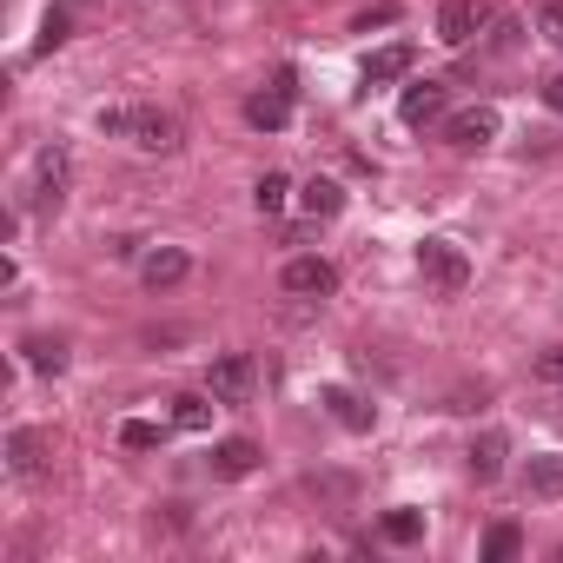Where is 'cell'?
<instances>
[{
	"instance_id": "14",
	"label": "cell",
	"mask_w": 563,
	"mask_h": 563,
	"mask_svg": "<svg viewBox=\"0 0 563 563\" xmlns=\"http://www.w3.org/2000/svg\"><path fill=\"white\" fill-rule=\"evenodd\" d=\"M523 497H537V504H556L563 497V451H537L523 464Z\"/></svg>"
},
{
	"instance_id": "29",
	"label": "cell",
	"mask_w": 563,
	"mask_h": 563,
	"mask_svg": "<svg viewBox=\"0 0 563 563\" xmlns=\"http://www.w3.org/2000/svg\"><path fill=\"white\" fill-rule=\"evenodd\" d=\"M543 107H550V113H563V74H550V80H543Z\"/></svg>"
},
{
	"instance_id": "15",
	"label": "cell",
	"mask_w": 563,
	"mask_h": 563,
	"mask_svg": "<svg viewBox=\"0 0 563 563\" xmlns=\"http://www.w3.org/2000/svg\"><path fill=\"white\" fill-rule=\"evenodd\" d=\"M252 471H258V444H252V438H225V444L212 451V477L239 484V477H252Z\"/></svg>"
},
{
	"instance_id": "6",
	"label": "cell",
	"mask_w": 563,
	"mask_h": 563,
	"mask_svg": "<svg viewBox=\"0 0 563 563\" xmlns=\"http://www.w3.org/2000/svg\"><path fill=\"white\" fill-rule=\"evenodd\" d=\"M47 457H54V431H41V424H14V431H8V464H14V477H41Z\"/></svg>"
},
{
	"instance_id": "9",
	"label": "cell",
	"mask_w": 563,
	"mask_h": 563,
	"mask_svg": "<svg viewBox=\"0 0 563 563\" xmlns=\"http://www.w3.org/2000/svg\"><path fill=\"white\" fill-rule=\"evenodd\" d=\"M60 199H67V153L47 146V153L34 159V192H27V206H34V212H60Z\"/></svg>"
},
{
	"instance_id": "10",
	"label": "cell",
	"mask_w": 563,
	"mask_h": 563,
	"mask_svg": "<svg viewBox=\"0 0 563 563\" xmlns=\"http://www.w3.org/2000/svg\"><path fill=\"white\" fill-rule=\"evenodd\" d=\"M192 272V258H186V245H153L146 258H140V286L146 292H173L179 278Z\"/></svg>"
},
{
	"instance_id": "5",
	"label": "cell",
	"mask_w": 563,
	"mask_h": 563,
	"mask_svg": "<svg viewBox=\"0 0 563 563\" xmlns=\"http://www.w3.org/2000/svg\"><path fill=\"white\" fill-rule=\"evenodd\" d=\"M278 286H286L292 299H325V292L339 286V272H332V258L306 252V258H286V272H278Z\"/></svg>"
},
{
	"instance_id": "3",
	"label": "cell",
	"mask_w": 563,
	"mask_h": 563,
	"mask_svg": "<svg viewBox=\"0 0 563 563\" xmlns=\"http://www.w3.org/2000/svg\"><path fill=\"white\" fill-rule=\"evenodd\" d=\"M418 272H424V286H438L444 299L471 286V258H464L451 239H424V245H418Z\"/></svg>"
},
{
	"instance_id": "2",
	"label": "cell",
	"mask_w": 563,
	"mask_h": 563,
	"mask_svg": "<svg viewBox=\"0 0 563 563\" xmlns=\"http://www.w3.org/2000/svg\"><path fill=\"white\" fill-rule=\"evenodd\" d=\"M292 107H299V74L278 67L272 87H258V93L245 100V120H252L258 133H286V126H292Z\"/></svg>"
},
{
	"instance_id": "21",
	"label": "cell",
	"mask_w": 563,
	"mask_h": 563,
	"mask_svg": "<svg viewBox=\"0 0 563 563\" xmlns=\"http://www.w3.org/2000/svg\"><path fill=\"white\" fill-rule=\"evenodd\" d=\"M523 550V530L517 523H490V537H484V563H510Z\"/></svg>"
},
{
	"instance_id": "17",
	"label": "cell",
	"mask_w": 563,
	"mask_h": 563,
	"mask_svg": "<svg viewBox=\"0 0 563 563\" xmlns=\"http://www.w3.org/2000/svg\"><path fill=\"white\" fill-rule=\"evenodd\" d=\"M504 451H510V444H504V431H484V438L471 444V457H464V464H471V477H477V484H490V477L504 471Z\"/></svg>"
},
{
	"instance_id": "11",
	"label": "cell",
	"mask_w": 563,
	"mask_h": 563,
	"mask_svg": "<svg viewBox=\"0 0 563 563\" xmlns=\"http://www.w3.org/2000/svg\"><path fill=\"white\" fill-rule=\"evenodd\" d=\"M490 21V8H484V0H444V8H438V41L444 47H471V34Z\"/></svg>"
},
{
	"instance_id": "13",
	"label": "cell",
	"mask_w": 563,
	"mask_h": 563,
	"mask_svg": "<svg viewBox=\"0 0 563 563\" xmlns=\"http://www.w3.org/2000/svg\"><path fill=\"white\" fill-rule=\"evenodd\" d=\"M319 405H325V411H332V418H339L345 431H372V424H378L372 398H358L352 385H325V391H319Z\"/></svg>"
},
{
	"instance_id": "1",
	"label": "cell",
	"mask_w": 563,
	"mask_h": 563,
	"mask_svg": "<svg viewBox=\"0 0 563 563\" xmlns=\"http://www.w3.org/2000/svg\"><path fill=\"white\" fill-rule=\"evenodd\" d=\"M100 133L133 140V146H146V153H173V146H179V120L159 113V107H107V113H100Z\"/></svg>"
},
{
	"instance_id": "7",
	"label": "cell",
	"mask_w": 563,
	"mask_h": 563,
	"mask_svg": "<svg viewBox=\"0 0 563 563\" xmlns=\"http://www.w3.org/2000/svg\"><path fill=\"white\" fill-rule=\"evenodd\" d=\"M444 107H451V87H444V80H411L405 100H398V120H405V126H438Z\"/></svg>"
},
{
	"instance_id": "28",
	"label": "cell",
	"mask_w": 563,
	"mask_h": 563,
	"mask_svg": "<svg viewBox=\"0 0 563 563\" xmlns=\"http://www.w3.org/2000/svg\"><path fill=\"white\" fill-rule=\"evenodd\" d=\"M517 41H523V27H517V21H497V41H490V47H497V54H510Z\"/></svg>"
},
{
	"instance_id": "18",
	"label": "cell",
	"mask_w": 563,
	"mask_h": 563,
	"mask_svg": "<svg viewBox=\"0 0 563 563\" xmlns=\"http://www.w3.org/2000/svg\"><path fill=\"white\" fill-rule=\"evenodd\" d=\"M21 352H27V372H41V378H60L67 372V339H27Z\"/></svg>"
},
{
	"instance_id": "12",
	"label": "cell",
	"mask_w": 563,
	"mask_h": 563,
	"mask_svg": "<svg viewBox=\"0 0 563 563\" xmlns=\"http://www.w3.org/2000/svg\"><path fill=\"white\" fill-rule=\"evenodd\" d=\"M411 60H418V47L411 41H391V47H378V54H365V87H391V80H405L411 74Z\"/></svg>"
},
{
	"instance_id": "8",
	"label": "cell",
	"mask_w": 563,
	"mask_h": 563,
	"mask_svg": "<svg viewBox=\"0 0 563 563\" xmlns=\"http://www.w3.org/2000/svg\"><path fill=\"white\" fill-rule=\"evenodd\" d=\"M497 126H504V120H497V107H464V113H451V120H444V140H451L457 153H477V146H490V140H497Z\"/></svg>"
},
{
	"instance_id": "26",
	"label": "cell",
	"mask_w": 563,
	"mask_h": 563,
	"mask_svg": "<svg viewBox=\"0 0 563 563\" xmlns=\"http://www.w3.org/2000/svg\"><path fill=\"white\" fill-rule=\"evenodd\" d=\"M537 27L550 34V47L563 54V0H543V14H537Z\"/></svg>"
},
{
	"instance_id": "16",
	"label": "cell",
	"mask_w": 563,
	"mask_h": 563,
	"mask_svg": "<svg viewBox=\"0 0 563 563\" xmlns=\"http://www.w3.org/2000/svg\"><path fill=\"white\" fill-rule=\"evenodd\" d=\"M299 206H306V219H339L345 212V186L339 179H306L299 186Z\"/></svg>"
},
{
	"instance_id": "4",
	"label": "cell",
	"mask_w": 563,
	"mask_h": 563,
	"mask_svg": "<svg viewBox=\"0 0 563 563\" xmlns=\"http://www.w3.org/2000/svg\"><path fill=\"white\" fill-rule=\"evenodd\" d=\"M206 391H212V405H252V391H258V365H252L245 352H225V358H212Z\"/></svg>"
},
{
	"instance_id": "27",
	"label": "cell",
	"mask_w": 563,
	"mask_h": 563,
	"mask_svg": "<svg viewBox=\"0 0 563 563\" xmlns=\"http://www.w3.org/2000/svg\"><path fill=\"white\" fill-rule=\"evenodd\" d=\"M537 378H543V385H563V352H543V358H537Z\"/></svg>"
},
{
	"instance_id": "25",
	"label": "cell",
	"mask_w": 563,
	"mask_h": 563,
	"mask_svg": "<svg viewBox=\"0 0 563 563\" xmlns=\"http://www.w3.org/2000/svg\"><path fill=\"white\" fill-rule=\"evenodd\" d=\"M391 21H398V0H378V8H365L352 21V34H372V27H391Z\"/></svg>"
},
{
	"instance_id": "23",
	"label": "cell",
	"mask_w": 563,
	"mask_h": 563,
	"mask_svg": "<svg viewBox=\"0 0 563 563\" xmlns=\"http://www.w3.org/2000/svg\"><path fill=\"white\" fill-rule=\"evenodd\" d=\"M67 27H74L67 8H47V14H41V41H34V54H54V47L67 41Z\"/></svg>"
},
{
	"instance_id": "19",
	"label": "cell",
	"mask_w": 563,
	"mask_h": 563,
	"mask_svg": "<svg viewBox=\"0 0 563 563\" xmlns=\"http://www.w3.org/2000/svg\"><path fill=\"white\" fill-rule=\"evenodd\" d=\"M378 537H385V543H418V537H424V510H411V504L385 510V517H378Z\"/></svg>"
},
{
	"instance_id": "22",
	"label": "cell",
	"mask_w": 563,
	"mask_h": 563,
	"mask_svg": "<svg viewBox=\"0 0 563 563\" xmlns=\"http://www.w3.org/2000/svg\"><path fill=\"white\" fill-rule=\"evenodd\" d=\"M206 398H212V391H206ZM206 398H173V424H179V431H206V424H212V405H206Z\"/></svg>"
},
{
	"instance_id": "20",
	"label": "cell",
	"mask_w": 563,
	"mask_h": 563,
	"mask_svg": "<svg viewBox=\"0 0 563 563\" xmlns=\"http://www.w3.org/2000/svg\"><path fill=\"white\" fill-rule=\"evenodd\" d=\"M286 199H292V179H286V173H265V179L252 186V206H258L265 219H272V212H286Z\"/></svg>"
},
{
	"instance_id": "24",
	"label": "cell",
	"mask_w": 563,
	"mask_h": 563,
	"mask_svg": "<svg viewBox=\"0 0 563 563\" xmlns=\"http://www.w3.org/2000/svg\"><path fill=\"white\" fill-rule=\"evenodd\" d=\"M159 438H166V431H159V424H146V418H126V424H120V444H126V451H153Z\"/></svg>"
}]
</instances>
